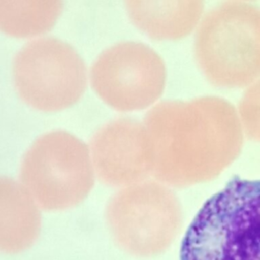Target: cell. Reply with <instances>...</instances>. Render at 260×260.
Wrapping results in <instances>:
<instances>
[{
  "label": "cell",
  "mask_w": 260,
  "mask_h": 260,
  "mask_svg": "<svg viewBox=\"0 0 260 260\" xmlns=\"http://www.w3.org/2000/svg\"><path fill=\"white\" fill-rule=\"evenodd\" d=\"M13 79L25 104L39 111L56 112L78 102L85 88L86 72L71 46L58 39L43 38L17 53Z\"/></svg>",
  "instance_id": "cell-5"
},
{
  "label": "cell",
  "mask_w": 260,
  "mask_h": 260,
  "mask_svg": "<svg viewBox=\"0 0 260 260\" xmlns=\"http://www.w3.org/2000/svg\"><path fill=\"white\" fill-rule=\"evenodd\" d=\"M154 186L136 184L115 194L106 209L113 239L125 252L145 256L157 250L162 240V206Z\"/></svg>",
  "instance_id": "cell-7"
},
{
  "label": "cell",
  "mask_w": 260,
  "mask_h": 260,
  "mask_svg": "<svg viewBox=\"0 0 260 260\" xmlns=\"http://www.w3.org/2000/svg\"><path fill=\"white\" fill-rule=\"evenodd\" d=\"M167 71L160 56L148 46L126 42L104 51L90 71L96 94L119 111H137L162 93Z\"/></svg>",
  "instance_id": "cell-6"
},
{
  "label": "cell",
  "mask_w": 260,
  "mask_h": 260,
  "mask_svg": "<svg viewBox=\"0 0 260 260\" xmlns=\"http://www.w3.org/2000/svg\"><path fill=\"white\" fill-rule=\"evenodd\" d=\"M63 8V0H0V31L31 38L49 31Z\"/></svg>",
  "instance_id": "cell-11"
},
{
  "label": "cell",
  "mask_w": 260,
  "mask_h": 260,
  "mask_svg": "<svg viewBox=\"0 0 260 260\" xmlns=\"http://www.w3.org/2000/svg\"><path fill=\"white\" fill-rule=\"evenodd\" d=\"M194 57L217 87L243 88L260 79V7L239 0L212 7L196 27Z\"/></svg>",
  "instance_id": "cell-3"
},
{
  "label": "cell",
  "mask_w": 260,
  "mask_h": 260,
  "mask_svg": "<svg viewBox=\"0 0 260 260\" xmlns=\"http://www.w3.org/2000/svg\"><path fill=\"white\" fill-rule=\"evenodd\" d=\"M238 117L249 138L260 141V79L247 86L238 106Z\"/></svg>",
  "instance_id": "cell-12"
},
{
  "label": "cell",
  "mask_w": 260,
  "mask_h": 260,
  "mask_svg": "<svg viewBox=\"0 0 260 260\" xmlns=\"http://www.w3.org/2000/svg\"><path fill=\"white\" fill-rule=\"evenodd\" d=\"M93 169L107 185L130 186L150 169L148 139L142 123L118 119L101 128L90 142Z\"/></svg>",
  "instance_id": "cell-8"
},
{
  "label": "cell",
  "mask_w": 260,
  "mask_h": 260,
  "mask_svg": "<svg viewBox=\"0 0 260 260\" xmlns=\"http://www.w3.org/2000/svg\"><path fill=\"white\" fill-rule=\"evenodd\" d=\"M239 1H249V0H239Z\"/></svg>",
  "instance_id": "cell-13"
},
{
  "label": "cell",
  "mask_w": 260,
  "mask_h": 260,
  "mask_svg": "<svg viewBox=\"0 0 260 260\" xmlns=\"http://www.w3.org/2000/svg\"><path fill=\"white\" fill-rule=\"evenodd\" d=\"M41 219L39 205L24 186L0 176V252L16 254L31 247Z\"/></svg>",
  "instance_id": "cell-10"
},
{
  "label": "cell",
  "mask_w": 260,
  "mask_h": 260,
  "mask_svg": "<svg viewBox=\"0 0 260 260\" xmlns=\"http://www.w3.org/2000/svg\"><path fill=\"white\" fill-rule=\"evenodd\" d=\"M93 165L87 146L65 131L39 137L24 154L20 180L38 205L46 210L76 206L90 192Z\"/></svg>",
  "instance_id": "cell-4"
},
{
  "label": "cell",
  "mask_w": 260,
  "mask_h": 260,
  "mask_svg": "<svg viewBox=\"0 0 260 260\" xmlns=\"http://www.w3.org/2000/svg\"><path fill=\"white\" fill-rule=\"evenodd\" d=\"M150 168L169 177L191 161H216L239 149L243 130L236 108L213 95L165 101L144 117Z\"/></svg>",
  "instance_id": "cell-1"
},
{
  "label": "cell",
  "mask_w": 260,
  "mask_h": 260,
  "mask_svg": "<svg viewBox=\"0 0 260 260\" xmlns=\"http://www.w3.org/2000/svg\"><path fill=\"white\" fill-rule=\"evenodd\" d=\"M130 19L146 36L177 41L198 26L205 0H125Z\"/></svg>",
  "instance_id": "cell-9"
},
{
  "label": "cell",
  "mask_w": 260,
  "mask_h": 260,
  "mask_svg": "<svg viewBox=\"0 0 260 260\" xmlns=\"http://www.w3.org/2000/svg\"><path fill=\"white\" fill-rule=\"evenodd\" d=\"M180 260H260V180L234 178L190 223Z\"/></svg>",
  "instance_id": "cell-2"
}]
</instances>
